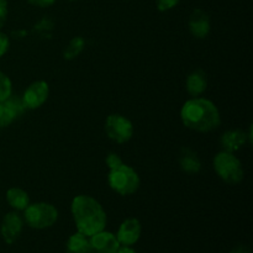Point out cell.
<instances>
[{"mask_svg": "<svg viewBox=\"0 0 253 253\" xmlns=\"http://www.w3.org/2000/svg\"><path fill=\"white\" fill-rule=\"evenodd\" d=\"M31 5L39 7H48L56 2V0H27Z\"/></svg>", "mask_w": 253, "mask_h": 253, "instance_id": "cell-25", "label": "cell"}, {"mask_svg": "<svg viewBox=\"0 0 253 253\" xmlns=\"http://www.w3.org/2000/svg\"><path fill=\"white\" fill-rule=\"evenodd\" d=\"M247 138L249 137H247V135L244 132V131L230 130V131H226V132L221 136L220 142H221V146L222 148H224V151L234 153L235 151L240 150V148L246 143Z\"/></svg>", "mask_w": 253, "mask_h": 253, "instance_id": "cell-13", "label": "cell"}, {"mask_svg": "<svg viewBox=\"0 0 253 253\" xmlns=\"http://www.w3.org/2000/svg\"><path fill=\"white\" fill-rule=\"evenodd\" d=\"M4 103L6 104V105L9 106L10 110L12 111L15 119L24 113L25 106H24V103H22V99H19L17 96H15V95H10L9 98L4 101Z\"/></svg>", "mask_w": 253, "mask_h": 253, "instance_id": "cell-19", "label": "cell"}, {"mask_svg": "<svg viewBox=\"0 0 253 253\" xmlns=\"http://www.w3.org/2000/svg\"><path fill=\"white\" fill-rule=\"evenodd\" d=\"M84 47V40L82 37H74L71 42H69L68 47L64 49V58L66 59H73L81 53V51Z\"/></svg>", "mask_w": 253, "mask_h": 253, "instance_id": "cell-17", "label": "cell"}, {"mask_svg": "<svg viewBox=\"0 0 253 253\" xmlns=\"http://www.w3.org/2000/svg\"><path fill=\"white\" fill-rule=\"evenodd\" d=\"M108 183L111 189L120 195H131L140 188V177L130 166L121 163L111 168L108 175Z\"/></svg>", "mask_w": 253, "mask_h": 253, "instance_id": "cell-3", "label": "cell"}, {"mask_svg": "<svg viewBox=\"0 0 253 253\" xmlns=\"http://www.w3.org/2000/svg\"><path fill=\"white\" fill-rule=\"evenodd\" d=\"M24 219L32 229H48L56 224L58 219V210L48 203L29 204V207L24 210Z\"/></svg>", "mask_w": 253, "mask_h": 253, "instance_id": "cell-5", "label": "cell"}, {"mask_svg": "<svg viewBox=\"0 0 253 253\" xmlns=\"http://www.w3.org/2000/svg\"><path fill=\"white\" fill-rule=\"evenodd\" d=\"M116 253H136L135 250H132L131 247L127 246H123V247H119L118 252Z\"/></svg>", "mask_w": 253, "mask_h": 253, "instance_id": "cell-27", "label": "cell"}, {"mask_svg": "<svg viewBox=\"0 0 253 253\" xmlns=\"http://www.w3.org/2000/svg\"><path fill=\"white\" fill-rule=\"evenodd\" d=\"M49 95V86L44 81L34 82L27 86L22 95V103H24L25 109H34L40 108L46 103Z\"/></svg>", "mask_w": 253, "mask_h": 253, "instance_id": "cell-7", "label": "cell"}, {"mask_svg": "<svg viewBox=\"0 0 253 253\" xmlns=\"http://www.w3.org/2000/svg\"><path fill=\"white\" fill-rule=\"evenodd\" d=\"M24 227V221L16 211L7 212L1 222V236L7 245H12L20 237Z\"/></svg>", "mask_w": 253, "mask_h": 253, "instance_id": "cell-9", "label": "cell"}, {"mask_svg": "<svg viewBox=\"0 0 253 253\" xmlns=\"http://www.w3.org/2000/svg\"><path fill=\"white\" fill-rule=\"evenodd\" d=\"M11 81H10L9 77H7L6 74L0 72V103L6 100V99L11 95Z\"/></svg>", "mask_w": 253, "mask_h": 253, "instance_id": "cell-18", "label": "cell"}, {"mask_svg": "<svg viewBox=\"0 0 253 253\" xmlns=\"http://www.w3.org/2000/svg\"><path fill=\"white\" fill-rule=\"evenodd\" d=\"M189 31L197 39H205L210 32V17L204 10L195 9L189 17Z\"/></svg>", "mask_w": 253, "mask_h": 253, "instance_id": "cell-11", "label": "cell"}, {"mask_svg": "<svg viewBox=\"0 0 253 253\" xmlns=\"http://www.w3.org/2000/svg\"><path fill=\"white\" fill-rule=\"evenodd\" d=\"M208 85V78L207 74L202 69H195L194 72L188 76L187 82H185V86H187V91L192 96L197 98V96L202 95L205 91Z\"/></svg>", "mask_w": 253, "mask_h": 253, "instance_id": "cell-12", "label": "cell"}, {"mask_svg": "<svg viewBox=\"0 0 253 253\" xmlns=\"http://www.w3.org/2000/svg\"><path fill=\"white\" fill-rule=\"evenodd\" d=\"M89 239L82 232L73 234L66 245V253H86L88 252Z\"/></svg>", "mask_w": 253, "mask_h": 253, "instance_id": "cell-16", "label": "cell"}, {"mask_svg": "<svg viewBox=\"0 0 253 253\" xmlns=\"http://www.w3.org/2000/svg\"><path fill=\"white\" fill-rule=\"evenodd\" d=\"M71 210L77 229L85 236L90 237L105 229V210L94 198L78 195L72 202Z\"/></svg>", "mask_w": 253, "mask_h": 253, "instance_id": "cell-2", "label": "cell"}, {"mask_svg": "<svg viewBox=\"0 0 253 253\" xmlns=\"http://www.w3.org/2000/svg\"><path fill=\"white\" fill-rule=\"evenodd\" d=\"M230 253H251V252H250L249 247H246V246H237L236 249L232 250V251L230 252Z\"/></svg>", "mask_w": 253, "mask_h": 253, "instance_id": "cell-26", "label": "cell"}, {"mask_svg": "<svg viewBox=\"0 0 253 253\" xmlns=\"http://www.w3.org/2000/svg\"><path fill=\"white\" fill-rule=\"evenodd\" d=\"M179 165L183 172L188 173V174H195L202 169V162H200L197 152L188 147L180 150Z\"/></svg>", "mask_w": 253, "mask_h": 253, "instance_id": "cell-14", "label": "cell"}, {"mask_svg": "<svg viewBox=\"0 0 253 253\" xmlns=\"http://www.w3.org/2000/svg\"><path fill=\"white\" fill-rule=\"evenodd\" d=\"M7 17V1L6 0H0V29L4 26Z\"/></svg>", "mask_w": 253, "mask_h": 253, "instance_id": "cell-24", "label": "cell"}, {"mask_svg": "<svg viewBox=\"0 0 253 253\" xmlns=\"http://www.w3.org/2000/svg\"><path fill=\"white\" fill-rule=\"evenodd\" d=\"M180 0H156V6L160 11H168L177 6Z\"/></svg>", "mask_w": 253, "mask_h": 253, "instance_id": "cell-21", "label": "cell"}, {"mask_svg": "<svg viewBox=\"0 0 253 253\" xmlns=\"http://www.w3.org/2000/svg\"><path fill=\"white\" fill-rule=\"evenodd\" d=\"M15 120V116L9 106L2 101L0 103V127H6L12 121Z\"/></svg>", "mask_w": 253, "mask_h": 253, "instance_id": "cell-20", "label": "cell"}, {"mask_svg": "<svg viewBox=\"0 0 253 253\" xmlns=\"http://www.w3.org/2000/svg\"><path fill=\"white\" fill-rule=\"evenodd\" d=\"M119 247L120 244L115 235L103 230L90 236L86 253H116Z\"/></svg>", "mask_w": 253, "mask_h": 253, "instance_id": "cell-8", "label": "cell"}, {"mask_svg": "<svg viewBox=\"0 0 253 253\" xmlns=\"http://www.w3.org/2000/svg\"><path fill=\"white\" fill-rule=\"evenodd\" d=\"M69 1H76V0H69Z\"/></svg>", "mask_w": 253, "mask_h": 253, "instance_id": "cell-28", "label": "cell"}, {"mask_svg": "<svg viewBox=\"0 0 253 253\" xmlns=\"http://www.w3.org/2000/svg\"><path fill=\"white\" fill-rule=\"evenodd\" d=\"M9 46H10L9 37H7L5 34H2V32H0V58L6 53L7 49H9Z\"/></svg>", "mask_w": 253, "mask_h": 253, "instance_id": "cell-23", "label": "cell"}, {"mask_svg": "<svg viewBox=\"0 0 253 253\" xmlns=\"http://www.w3.org/2000/svg\"><path fill=\"white\" fill-rule=\"evenodd\" d=\"M105 162H106V165H108V167L110 168V169H111V168H114V167H118V166L121 165V163H124L123 160H121V158L119 157L116 153H109L108 157L105 158Z\"/></svg>", "mask_w": 253, "mask_h": 253, "instance_id": "cell-22", "label": "cell"}, {"mask_svg": "<svg viewBox=\"0 0 253 253\" xmlns=\"http://www.w3.org/2000/svg\"><path fill=\"white\" fill-rule=\"evenodd\" d=\"M141 231H142V227H141L140 221L135 217H130L120 225L116 239H118L120 246L130 247L138 241Z\"/></svg>", "mask_w": 253, "mask_h": 253, "instance_id": "cell-10", "label": "cell"}, {"mask_svg": "<svg viewBox=\"0 0 253 253\" xmlns=\"http://www.w3.org/2000/svg\"><path fill=\"white\" fill-rule=\"evenodd\" d=\"M180 119L185 127L197 132H210L221 124L216 105L204 98H193L185 101L180 110Z\"/></svg>", "mask_w": 253, "mask_h": 253, "instance_id": "cell-1", "label": "cell"}, {"mask_svg": "<svg viewBox=\"0 0 253 253\" xmlns=\"http://www.w3.org/2000/svg\"><path fill=\"white\" fill-rule=\"evenodd\" d=\"M105 132L116 143H125L133 135V125L127 118L120 114H111L105 120Z\"/></svg>", "mask_w": 253, "mask_h": 253, "instance_id": "cell-6", "label": "cell"}, {"mask_svg": "<svg viewBox=\"0 0 253 253\" xmlns=\"http://www.w3.org/2000/svg\"><path fill=\"white\" fill-rule=\"evenodd\" d=\"M6 202L12 209L25 210L30 204V198L25 190L20 188H10L6 192Z\"/></svg>", "mask_w": 253, "mask_h": 253, "instance_id": "cell-15", "label": "cell"}, {"mask_svg": "<svg viewBox=\"0 0 253 253\" xmlns=\"http://www.w3.org/2000/svg\"><path fill=\"white\" fill-rule=\"evenodd\" d=\"M214 169L220 179L230 185L239 184L244 179V168L234 153L221 151L214 158Z\"/></svg>", "mask_w": 253, "mask_h": 253, "instance_id": "cell-4", "label": "cell"}]
</instances>
